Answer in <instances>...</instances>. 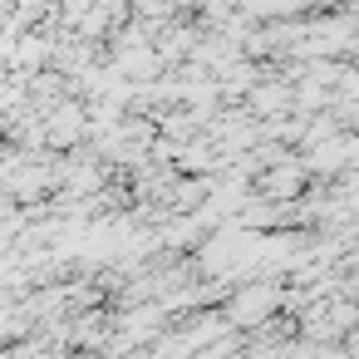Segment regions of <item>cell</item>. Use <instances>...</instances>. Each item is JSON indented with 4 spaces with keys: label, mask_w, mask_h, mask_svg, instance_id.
Masks as SVG:
<instances>
[{
    "label": "cell",
    "mask_w": 359,
    "mask_h": 359,
    "mask_svg": "<svg viewBox=\"0 0 359 359\" xmlns=\"http://www.w3.org/2000/svg\"><path fill=\"white\" fill-rule=\"evenodd\" d=\"M266 187H271V197H295L300 172H295V168H280V172H271V177H266Z\"/></svg>",
    "instance_id": "cell-3"
},
{
    "label": "cell",
    "mask_w": 359,
    "mask_h": 359,
    "mask_svg": "<svg viewBox=\"0 0 359 359\" xmlns=\"http://www.w3.org/2000/svg\"><path fill=\"white\" fill-rule=\"evenodd\" d=\"M79 128H84V118H79V109H60V114L50 118V133H55L60 143H69V138H74Z\"/></svg>",
    "instance_id": "cell-2"
},
{
    "label": "cell",
    "mask_w": 359,
    "mask_h": 359,
    "mask_svg": "<svg viewBox=\"0 0 359 359\" xmlns=\"http://www.w3.org/2000/svg\"><path fill=\"white\" fill-rule=\"evenodd\" d=\"M276 310V285H246L231 295V325H261L266 315Z\"/></svg>",
    "instance_id": "cell-1"
}]
</instances>
